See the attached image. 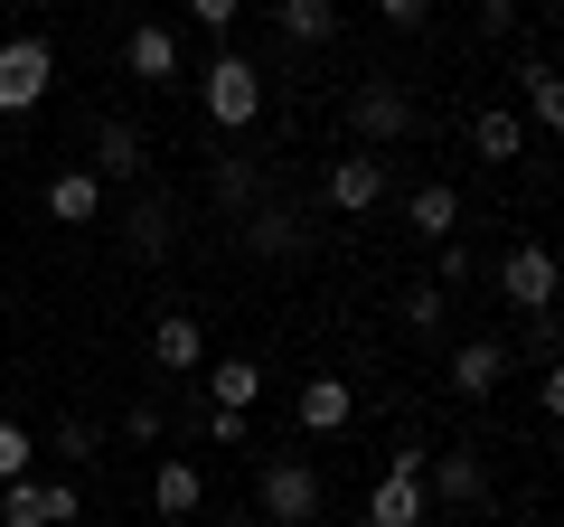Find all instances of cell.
I'll list each match as a JSON object with an SVG mask.
<instances>
[{
	"mask_svg": "<svg viewBox=\"0 0 564 527\" xmlns=\"http://www.w3.org/2000/svg\"><path fill=\"white\" fill-rule=\"evenodd\" d=\"M207 396H217L226 415H254V396H263V367H254V358H217V367H207Z\"/></svg>",
	"mask_w": 564,
	"mask_h": 527,
	"instance_id": "cell-22",
	"label": "cell"
},
{
	"mask_svg": "<svg viewBox=\"0 0 564 527\" xmlns=\"http://www.w3.org/2000/svg\"><path fill=\"white\" fill-rule=\"evenodd\" d=\"M188 20H198V29H207V39H226V29H236V20H245V0H188Z\"/></svg>",
	"mask_w": 564,
	"mask_h": 527,
	"instance_id": "cell-27",
	"label": "cell"
},
{
	"mask_svg": "<svg viewBox=\"0 0 564 527\" xmlns=\"http://www.w3.org/2000/svg\"><path fill=\"white\" fill-rule=\"evenodd\" d=\"M377 198H386V151H339L329 161V207L339 217H367Z\"/></svg>",
	"mask_w": 564,
	"mask_h": 527,
	"instance_id": "cell-8",
	"label": "cell"
},
{
	"mask_svg": "<svg viewBox=\"0 0 564 527\" xmlns=\"http://www.w3.org/2000/svg\"><path fill=\"white\" fill-rule=\"evenodd\" d=\"M527 348H536V358H564V311H555V302L527 311Z\"/></svg>",
	"mask_w": 564,
	"mask_h": 527,
	"instance_id": "cell-26",
	"label": "cell"
},
{
	"mask_svg": "<svg viewBox=\"0 0 564 527\" xmlns=\"http://www.w3.org/2000/svg\"><path fill=\"white\" fill-rule=\"evenodd\" d=\"M470 151H480L489 170H508L527 151V114H470Z\"/></svg>",
	"mask_w": 564,
	"mask_h": 527,
	"instance_id": "cell-21",
	"label": "cell"
},
{
	"mask_svg": "<svg viewBox=\"0 0 564 527\" xmlns=\"http://www.w3.org/2000/svg\"><path fill=\"white\" fill-rule=\"evenodd\" d=\"M57 85V47L47 39H0V114H39Z\"/></svg>",
	"mask_w": 564,
	"mask_h": 527,
	"instance_id": "cell-4",
	"label": "cell"
},
{
	"mask_svg": "<svg viewBox=\"0 0 564 527\" xmlns=\"http://www.w3.org/2000/svg\"><path fill=\"white\" fill-rule=\"evenodd\" d=\"M348 132H358L367 151L404 142V132H414V95H404V85H386V76H367L358 95H348Z\"/></svg>",
	"mask_w": 564,
	"mask_h": 527,
	"instance_id": "cell-5",
	"label": "cell"
},
{
	"mask_svg": "<svg viewBox=\"0 0 564 527\" xmlns=\"http://www.w3.org/2000/svg\"><path fill=\"white\" fill-rule=\"evenodd\" d=\"M499 377H508V340H462V348H452V386H462L470 406H480Z\"/></svg>",
	"mask_w": 564,
	"mask_h": 527,
	"instance_id": "cell-17",
	"label": "cell"
},
{
	"mask_svg": "<svg viewBox=\"0 0 564 527\" xmlns=\"http://www.w3.org/2000/svg\"><path fill=\"white\" fill-rule=\"evenodd\" d=\"M423 462H433L423 443H404V452H395V471H386V481L367 490V527H423V518H433V490H423Z\"/></svg>",
	"mask_w": 564,
	"mask_h": 527,
	"instance_id": "cell-2",
	"label": "cell"
},
{
	"mask_svg": "<svg viewBox=\"0 0 564 527\" xmlns=\"http://www.w3.org/2000/svg\"><path fill=\"white\" fill-rule=\"evenodd\" d=\"M85 170L113 189V180H141V170H151V151H141L132 122H95V161H85Z\"/></svg>",
	"mask_w": 564,
	"mask_h": 527,
	"instance_id": "cell-14",
	"label": "cell"
},
{
	"mask_svg": "<svg viewBox=\"0 0 564 527\" xmlns=\"http://www.w3.org/2000/svg\"><path fill=\"white\" fill-rule=\"evenodd\" d=\"M151 358H161L170 377H198L207 367V330L188 321V311H161V321H151Z\"/></svg>",
	"mask_w": 564,
	"mask_h": 527,
	"instance_id": "cell-12",
	"label": "cell"
},
{
	"mask_svg": "<svg viewBox=\"0 0 564 527\" xmlns=\"http://www.w3.org/2000/svg\"><path fill=\"white\" fill-rule=\"evenodd\" d=\"M198 95H207V122H217V132H254V114H263V66L226 47V57L198 76Z\"/></svg>",
	"mask_w": 564,
	"mask_h": 527,
	"instance_id": "cell-1",
	"label": "cell"
},
{
	"mask_svg": "<svg viewBox=\"0 0 564 527\" xmlns=\"http://www.w3.org/2000/svg\"><path fill=\"white\" fill-rule=\"evenodd\" d=\"M499 292H508V302H518V311H545V302H555V292H564V264L545 255L536 236H518V245H508V255H499Z\"/></svg>",
	"mask_w": 564,
	"mask_h": 527,
	"instance_id": "cell-6",
	"label": "cell"
},
{
	"mask_svg": "<svg viewBox=\"0 0 564 527\" xmlns=\"http://www.w3.org/2000/svg\"><path fill=\"white\" fill-rule=\"evenodd\" d=\"M404 226H414L423 245H452V236H462V189H452V180H423L414 198H404Z\"/></svg>",
	"mask_w": 564,
	"mask_h": 527,
	"instance_id": "cell-11",
	"label": "cell"
},
{
	"mask_svg": "<svg viewBox=\"0 0 564 527\" xmlns=\"http://www.w3.org/2000/svg\"><path fill=\"white\" fill-rule=\"evenodd\" d=\"M518 95H527V122H536V132H555V142H564V66L527 57V66H518Z\"/></svg>",
	"mask_w": 564,
	"mask_h": 527,
	"instance_id": "cell-16",
	"label": "cell"
},
{
	"mask_svg": "<svg viewBox=\"0 0 564 527\" xmlns=\"http://www.w3.org/2000/svg\"><path fill=\"white\" fill-rule=\"evenodd\" d=\"M433 255H443V292H452V283H470V245H462V236L433 245Z\"/></svg>",
	"mask_w": 564,
	"mask_h": 527,
	"instance_id": "cell-31",
	"label": "cell"
},
{
	"mask_svg": "<svg viewBox=\"0 0 564 527\" xmlns=\"http://www.w3.org/2000/svg\"><path fill=\"white\" fill-rule=\"evenodd\" d=\"M122 245H132V264H161L170 245H180V226H170V198H141L132 226H122Z\"/></svg>",
	"mask_w": 564,
	"mask_h": 527,
	"instance_id": "cell-20",
	"label": "cell"
},
{
	"mask_svg": "<svg viewBox=\"0 0 564 527\" xmlns=\"http://www.w3.org/2000/svg\"><path fill=\"white\" fill-rule=\"evenodd\" d=\"M245 255H263V264H302V255H311V217H302V207L254 198V207H245Z\"/></svg>",
	"mask_w": 564,
	"mask_h": 527,
	"instance_id": "cell-7",
	"label": "cell"
},
{
	"mask_svg": "<svg viewBox=\"0 0 564 527\" xmlns=\"http://www.w3.org/2000/svg\"><path fill=\"white\" fill-rule=\"evenodd\" d=\"M536 386H545V424H564V358H545Z\"/></svg>",
	"mask_w": 564,
	"mask_h": 527,
	"instance_id": "cell-32",
	"label": "cell"
},
{
	"mask_svg": "<svg viewBox=\"0 0 564 527\" xmlns=\"http://www.w3.org/2000/svg\"><path fill=\"white\" fill-rule=\"evenodd\" d=\"M57 462H95V424H76V415H66V424H57Z\"/></svg>",
	"mask_w": 564,
	"mask_h": 527,
	"instance_id": "cell-28",
	"label": "cell"
},
{
	"mask_svg": "<svg viewBox=\"0 0 564 527\" xmlns=\"http://www.w3.org/2000/svg\"><path fill=\"white\" fill-rule=\"evenodd\" d=\"M292 415H302V433H348V424H358V386H348V377H302Z\"/></svg>",
	"mask_w": 564,
	"mask_h": 527,
	"instance_id": "cell-9",
	"label": "cell"
},
{
	"mask_svg": "<svg viewBox=\"0 0 564 527\" xmlns=\"http://www.w3.org/2000/svg\"><path fill=\"white\" fill-rule=\"evenodd\" d=\"M47 217L57 226H104V180L95 170H57L47 180Z\"/></svg>",
	"mask_w": 564,
	"mask_h": 527,
	"instance_id": "cell-15",
	"label": "cell"
},
{
	"mask_svg": "<svg viewBox=\"0 0 564 527\" xmlns=\"http://www.w3.org/2000/svg\"><path fill=\"white\" fill-rule=\"evenodd\" d=\"M226 527H263V518H245V508H236V518H226Z\"/></svg>",
	"mask_w": 564,
	"mask_h": 527,
	"instance_id": "cell-34",
	"label": "cell"
},
{
	"mask_svg": "<svg viewBox=\"0 0 564 527\" xmlns=\"http://www.w3.org/2000/svg\"><path fill=\"white\" fill-rule=\"evenodd\" d=\"M254 508H263V527H321V471L311 462H263Z\"/></svg>",
	"mask_w": 564,
	"mask_h": 527,
	"instance_id": "cell-3",
	"label": "cell"
},
{
	"mask_svg": "<svg viewBox=\"0 0 564 527\" xmlns=\"http://www.w3.org/2000/svg\"><path fill=\"white\" fill-rule=\"evenodd\" d=\"M122 433H132V443H161V406H151V396H141V406H122Z\"/></svg>",
	"mask_w": 564,
	"mask_h": 527,
	"instance_id": "cell-29",
	"label": "cell"
},
{
	"mask_svg": "<svg viewBox=\"0 0 564 527\" xmlns=\"http://www.w3.org/2000/svg\"><path fill=\"white\" fill-rule=\"evenodd\" d=\"M273 29L292 47H329L339 39V0H273Z\"/></svg>",
	"mask_w": 564,
	"mask_h": 527,
	"instance_id": "cell-18",
	"label": "cell"
},
{
	"mask_svg": "<svg viewBox=\"0 0 564 527\" xmlns=\"http://www.w3.org/2000/svg\"><path fill=\"white\" fill-rule=\"evenodd\" d=\"M423 490L452 499V508H480L489 499V462L480 452H433V462H423Z\"/></svg>",
	"mask_w": 564,
	"mask_h": 527,
	"instance_id": "cell-10",
	"label": "cell"
},
{
	"mask_svg": "<svg viewBox=\"0 0 564 527\" xmlns=\"http://www.w3.org/2000/svg\"><path fill=\"white\" fill-rule=\"evenodd\" d=\"M207 189H217V207H236V217H245V207L263 198V170L245 161V151H217V170H207Z\"/></svg>",
	"mask_w": 564,
	"mask_h": 527,
	"instance_id": "cell-23",
	"label": "cell"
},
{
	"mask_svg": "<svg viewBox=\"0 0 564 527\" xmlns=\"http://www.w3.org/2000/svg\"><path fill=\"white\" fill-rule=\"evenodd\" d=\"M480 29H489V39H508V29H518V0H480Z\"/></svg>",
	"mask_w": 564,
	"mask_h": 527,
	"instance_id": "cell-33",
	"label": "cell"
},
{
	"mask_svg": "<svg viewBox=\"0 0 564 527\" xmlns=\"http://www.w3.org/2000/svg\"><path fill=\"white\" fill-rule=\"evenodd\" d=\"M151 508H161V518H198V508H207L198 462H161V471H151Z\"/></svg>",
	"mask_w": 564,
	"mask_h": 527,
	"instance_id": "cell-19",
	"label": "cell"
},
{
	"mask_svg": "<svg viewBox=\"0 0 564 527\" xmlns=\"http://www.w3.org/2000/svg\"><path fill=\"white\" fill-rule=\"evenodd\" d=\"M395 302H404V330H443V283H414V292H395Z\"/></svg>",
	"mask_w": 564,
	"mask_h": 527,
	"instance_id": "cell-25",
	"label": "cell"
},
{
	"mask_svg": "<svg viewBox=\"0 0 564 527\" xmlns=\"http://www.w3.org/2000/svg\"><path fill=\"white\" fill-rule=\"evenodd\" d=\"M377 20L386 29H423V20H433V0H377Z\"/></svg>",
	"mask_w": 564,
	"mask_h": 527,
	"instance_id": "cell-30",
	"label": "cell"
},
{
	"mask_svg": "<svg viewBox=\"0 0 564 527\" xmlns=\"http://www.w3.org/2000/svg\"><path fill=\"white\" fill-rule=\"evenodd\" d=\"M122 66H132L141 85H170V76H180V29H161V20H141L132 39H122Z\"/></svg>",
	"mask_w": 564,
	"mask_h": 527,
	"instance_id": "cell-13",
	"label": "cell"
},
{
	"mask_svg": "<svg viewBox=\"0 0 564 527\" xmlns=\"http://www.w3.org/2000/svg\"><path fill=\"white\" fill-rule=\"evenodd\" d=\"M29 462H39L29 424H10V415H0V490H10V481H29Z\"/></svg>",
	"mask_w": 564,
	"mask_h": 527,
	"instance_id": "cell-24",
	"label": "cell"
}]
</instances>
